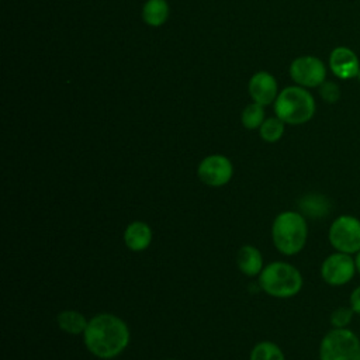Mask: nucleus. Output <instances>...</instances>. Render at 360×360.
<instances>
[{
  "instance_id": "nucleus-1",
  "label": "nucleus",
  "mask_w": 360,
  "mask_h": 360,
  "mask_svg": "<svg viewBox=\"0 0 360 360\" xmlns=\"http://www.w3.org/2000/svg\"><path fill=\"white\" fill-rule=\"evenodd\" d=\"M131 332L127 322L110 312H101L89 319L83 333L86 349L97 359L118 357L129 345Z\"/></svg>"
},
{
  "instance_id": "nucleus-2",
  "label": "nucleus",
  "mask_w": 360,
  "mask_h": 360,
  "mask_svg": "<svg viewBox=\"0 0 360 360\" xmlns=\"http://www.w3.org/2000/svg\"><path fill=\"white\" fill-rule=\"evenodd\" d=\"M271 240L284 256L298 255L308 240V222L304 214L292 210L276 215L271 224Z\"/></svg>"
},
{
  "instance_id": "nucleus-3",
  "label": "nucleus",
  "mask_w": 360,
  "mask_h": 360,
  "mask_svg": "<svg viewBox=\"0 0 360 360\" xmlns=\"http://www.w3.org/2000/svg\"><path fill=\"white\" fill-rule=\"evenodd\" d=\"M259 285L270 297L291 298L302 290L304 278L294 264L276 260L263 267L259 274Z\"/></svg>"
},
{
  "instance_id": "nucleus-4",
  "label": "nucleus",
  "mask_w": 360,
  "mask_h": 360,
  "mask_svg": "<svg viewBox=\"0 0 360 360\" xmlns=\"http://www.w3.org/2000/svg\"><path fill=\"white\" fill-rule=\"evenodd\" d=\"M315 108L312 94L301 86L285 87L274 101L276 117L291 125L308 122L314 117Z\"/></svg>"
},
{
  "instance_id": "nucleus-5",
  "label": "nucleus",
  "mask_w": 360,
  "mask_h": 360,
  "mask_svg": "<svg viewBox=\"0 0 360 360\" xmlns=\"http://www.w3.org/2000/svg\"><path fill=\"white\" fill-rule=\"evenodd\" d=\"M319 360H360V338L349 328H332L321 339Z\"/></svg>"
},
{
  "instance_id": "nucleus-6",
  "label": "nucleus",
  "mask_w": 360,
  "mask_h": 360,
  "mask_svg": "<svg viewBox=\"0 0 360 360\" xmlns=\"http://www.w3.org/2000/svg\"><path fill=\"white\" fill-rule=\"evenodd\" d=\"M328 240L336 252L354 256L360 250V219L352 214L336 217L329 225Z\"/></svg>"
},
{
  "instance_id": "nucleus-7",
  "label": "nucleus",
  "mask_w": 360,
  "mask_h": 360,
  "mask_svg": "<svg viewBox=\"0 0 360 360\" xmlns=\"http://www.w3.org/2000/svg\"><path fill=\"white\" fill-rule=\"evenodd\" d=\"M319 274L321 278L330 287H342L349 284L357 274L354 256L335 250L321 263Z\"/></svg>"
},
{
  "instance_id": "nucleus-8",
  "label": "nucleus",
  "mask_w": 360,
  "mask_h": 360,
  "mask_svg": "<svg viewBox=\"0 0 360 360\" xmlns=\"http://www.w3.org/2000/svg\"><path fill=\"white\" fill-rule=\"evenodd\" d=\"M197 176L202 184L218 188L231 181L233 176V165L224 155H210L198 163Z\"/></svg>"
},
{
  "instance_id": "nucleus-9",
  "label": "nucleus",
  "mask_w": 360,
  "mask_h": 360,
  "mask_svg": "<svg viewBox=\"0 0 360 360\" xmlns=\"http://www.w3.org/2000/svg\"><path fill=\"white\" fill-rule=\"evenodd\" d=\"M290 76L301 87H318L325 82L326 68L316 56H298L290 66Z\"/></svg>"
},
{
  "instance_id": "nucleus-10",
  "label": "nucleus",
  "mask_w": 360,
  "mask_h": 360,
  "mask_svg": "<svg viewBox=\"0 0 360 360\" xmlns=\"http://www.w3.org/2000/svg\"><path fill=\"white\" fill-rule=\"evenodd\" d=\"M329 68L332 73L343 80L354 79L360 73V62L354 51L347 46H336L329 55Z\"/></svg>"
},
{
  "instance_id": "nucleus-11",
  "label": "nucleus",
  "mask_w": 360,
  "mask_h": 360,
  "mask_svg": "<svg viewBox=\"0 0 360 360\" xmlns=\"http://www.w3.org/2000/svg\"><path fill=\"white\" fill-rule=\"evenodd\" d=\"M249 94L255 103L267 105L277 98V82L269 72H257L249 80Z\"/></svg>"
},
{
  "instance_id": "nucleus-12",
  "label": "nucleus",
  "mask_w": 360,
  "mask_h": 360,
  "mask_svg": "<svg viewBox=\"0 0 360 360\" xmlns=\"http://www.w3.org/2000/svg\"><path fill=\"white\" fill-rule=\"evenodd\" d=\"M152 228L143 221H132L124 231V245L132 252H142L152 243Z\"/></svg>"
},
{
  "instance_id": "nucleus-13",
  "label": "nucleus",
  "mask_w": 360,
  "mask_h": 360,
  "mask_svg": "<svg viewBox=\"0 0 360 360\" xmlns=\"http://www.w3.org/2000/svg\"><path fill=\"white\" fill-rule=\"evenodd\" d=\"M236 266L248 277L259 276L264 267L262 252L253 245H243L236 252Z\"/></svg>"
},
{
  "instance_id": "nucleus-14",
  "label": "nucleus",
  "mask_w": 360,
  "mask_h": 360,
  "mask_svg": "<svg viewBox=\"0 0 360 360\" xmlns=\"http://www.w3.org/2000/svg\"><path fill=\"white\" fill-rule=\"evenodd\" d=\"M89 319L76 309H62L56 315V325L68 335H83L87 328Z\"/></svg>"
},
{
  "instance_id": "nucleus-15",
  "label": "nucleus",
  "mask_w": 360,
  "mask_h": 360,
  "mask_svg": "<svg viewBox=\"0 0 360 360\" xmlns=\"http://www.w3.org/2000/svg\"><path fill=\"white\" fill-rule=\"evenodd\" d=\"M298 204H300V208L307 215L314 218L325 217L330 210V201L326 198V195L319 193H311L301 197Z\"/></svg>"
},
{
  "instance_id": "nucleus-16",
  "label": "nucleus",
  "mask_w": 360,
  "mask_h": 360,
  "mask_svg": "<svg viewBox=\"0 0 360 360\" xmlns=\"http://www.w3.org/2000/svg\"><path fill=\"white\" fill-rule=\"evenodd\" d=\"M169 17V4L166 0H148L142 8V18L148 25L159 27Z\"/></svg>"
},
{
  "instance_id": "nucleus-17",
  "label": "nucleus",
  "mask_w": 360,
  "mask_h": 360,
  "mask_svg": "<svg viewBox=\"0 0 360 360\" xmlns=\"http://www.w3.org/2000/svg\"><path fill=\"white\" fill-rule=\"evenodd\" d=\"M249 360H285V356L277 343L263 340L253 346Z\"/></svg>"
},
{
  "instance_id": "nucleus-18",
  "label": "nucleus",
  "mask_w": 360,
  "mask_h": 360,
  "mask_svg": "<svg viewBox=\"0 0 360 360\" xmlns=\"http://www.w3.org/2000/svg\"><path fill=\"white\" fill-rule=\"evenodd\" d=\"M284 121L278 117H271L263 121V124L259 128V134L264 142L274 143L281 139L284 135Z\"/></svg>"
},
{
  "instance_id": "nucleus-19",
  "label": "nucleus",
  "mask_w": 360,
  "mask_h": 360,
  "mask_svg": "<svg viewBox=\"0 0 360 360\" xmlns=\"http://www.w3.org/2000/svg\"><path fill=\"white\" fill-rule=\"evenodd\" d=\"M264 121V110L263 105L257 103H252L246 105L242 111V124L248 129H256L260 128V125Z\"/></svg>"
},
{
  "instance_id": "nucleus-20",
  "label": "nucleus",
  "mask_w": 360,
  "mask_h": 360,
  "mask_svg": "<svg viewBox=\"0 0 360 360\" xmlns=\"http://www.w3.org/2000/svg\"><path fill=\"white\" fill-rule=\"evenodd\" d=\"M354 312L352 311L350 307H338L332 311L330 314V325L335 329H343V328H349V325L352 323Z\"/></svg>"
},
{
  "instance_id": "nucleus-21",
  "label": "nucleus",
  "mask_w": 360,
  "mask_h": 360,
  "mask_svg": "<svg viewBox=\"0 0 360 360\" xmlns=\"http://www.w3.org/2000/svg\"><path fill=\"white\" fill-rule=\"evenodd\" d=\"M319 94L326 103H336L340 98V89L336 83L333 82H323L319 86Z\"/></svg>"
},
{
  "instance_id": "nucleus-22",
  "label": "nucleus",
  "mask_w": 360,
  "mask_h": 360,
  "mask_svg": "<svg viewBox=\"0 0 360 360\" xmlns=\"http://www.w3.org/2000/svg\"><path fill=\"white\" fill-rule=\"evenodd\" d=\"M349 307L354 312V315H360V285L354 287L349 295Z\"/></svg>"
},
{
  "instance_id": "nucleus-23",
  "label": "nucleus",
  "mask_w": 360,
  "mask_h": 360,
  "mask_svg": "<svg viewBox=\"0 0 360 360\" xmlns=\"http://www.w3.org/2000/svg\"><path fill=\"white\" fill-rule=\"evenodd\" d=\"M354 266H356V271L360 276V250L354 255Z\"/></svg>"
},
{
  "instance_id": "nucleus-24",
  "label": "nucleus",
  "mask_w": 360,
  "mask_h": 360,
  "mask_svg": "<svg viewBox=\"0 0 360 360\" xmlns=\"http://www.w3.org/2000/svg\"><path fill=\"white\" fill-rule=\"evenodd\" d=\"M165 360H176V359H165Z\"/></svg>"
},
{
  "instance_id": "nucleus-25",
  "label": "nucleus",
  "mask_w": 360,
  "mask_h": 360,
  "mask_svg": "<svg viewBox=\"0 0 360 360\" xmlns=\"http://www.w3.org/2000/svg\"><path fill=\"white\" fill-rule=\"evenodd\" d=\"M357 77H359V79H360V73H359V76H357Z\"/></svg>"
}]
</instances>
